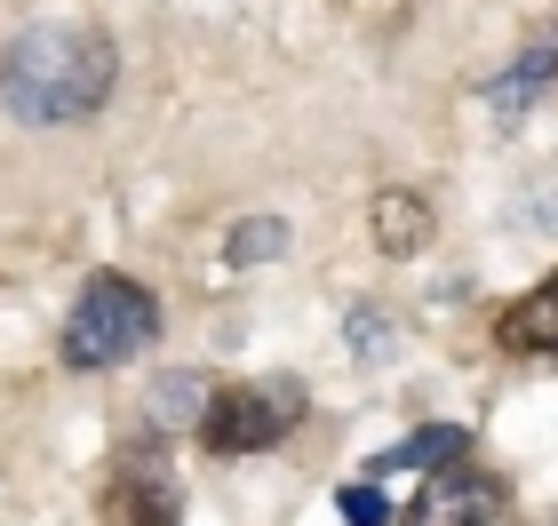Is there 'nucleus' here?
<instances>
[{"label": "nucleus", "mask_w": 558, "mask_h": 526, "mask_svg": "<svg viewBox=\"0 0 558 526\" xmlns=\"http://www.w3.org/2000/svg\"><path fill=\"white\" fill-rule=\"evenodd\" d=\"M96 526H184V479L160 463V439L151 447H120Z\"/></svg>", "instance_id": "obj_4"}, {"label": "nucleus", "mask_w": 558, "mask_h": 526, "mask_svg": "<svg viewBox=\"0 0 558 526\" xmlns=\"http://www.w3.org/2000/svg\"><path fill=\"white\" fill-rule=\"evenodd\" d=\"M151 335H160V295L144 280H129V271H88L72 311H64L57 351H64L72 375H112L136 351H151Z\"/></svg>", "instance_id": "obj_2"}, {"label": "nucleus", "mask_w": 558, "mask_h": 526, "mask_svg": "<svg viewBox=\"0 0 558 526\" xmlns=\"http://www.w3.org/2000/svg\"><path fill=\"white\" fill-rule=\"evenodd\" d=\"M454 463H471V431L463 423H415L408 439H391L384 455L367 463V479H399V470L430 479V470H454Z\"/></svg>", "instance_id": "obj_9"}, {"label": "nucleus", "mask_w": 558, "mask_h": 526, "mask_svg": "<svg viewBox=\"0 0 558 526\" xmlns=\"http://www.w3.org/2000/svg\"><path fill=\"white\" fill-rule=\"evenodd\" d=\"M550 81H558V24H543V33H535V40H526L519 57L487 81L495 120H502V129H519V120L535 112V96H550Z\"/></svg>", "instance_id": "obj_6"}, {"label": "nucleus", "mask_w": 558, "mask_h": 526, "mask_svg": "<svg viewBox=\"0 0 558 526\" xmlns=\"http://www.w3.org/2000/svg\"><path fill=\"white\" fill-rule=\"evenodd\" d=\"M495 343L511 351V359H558V271L495 311Z\"/></svg>", "instance_id": "obj_7"}, {"label": "nucleus", "mask_w": 558, "mask_h": 526, "mask_svg": "<svg viewBox=\"0 0 558 526\" xmlns=\"http://www.w3.org/2000/svg\"><path fill=\"white\" fill-rule=\"evenodd\" d=\"M271 256H288V223H279V216H240L232 240H223V264H232V271H256V264H271Z\"/></svg>", "instance_id": "obj_11"}, {"label": "nucleus", "mask_w": 558, "mask_h": 526, "mask_svg": "<svg viewBox=\"0 0 558 526\" xmlns=\"http://www.w3.org/2000/svg\"><path fill=\"white\" fill-rule=\"evenodd\" d=\"M336 518L343 526H399V503L384 494V479H351V487H336Z\"/></svg>", "instance_id": "obj_12"}, {"label": "nucleus", "mask_w": 558, "mask_h": 526, "mask_svg": "<svg viewBox=\"0 0 558 526\" xmlns=\"http://www.w3.org/2000/svg\"><path fill=\"white\" fill-rule=\"evenodd\" d=\"M312 415V391L295 383V375H256V383H216L208 415H199V447H208L216 463H240V455H264L295 431V423Z\"/></svg>", "instance_id": "obj_3"}, {"label": "nucleus", "mask_w": 558, "mask_h": 526, "mask_svg": "<svg viewBox=\"0 0 558 526\" xmlns=\"http://www.w3.org/2000/svg\"><path fill=\"white\" fill-rule=\"evenodd\" d=\"M367 232H375V247H384L391 264H408V256H423V247H430L439 216H430V199H423L415 184H384V192L367 199Z\"/></svg>", "instance_id": "obj_8"}, {"label": "nucleus", "mask_w": 558, "mask_h": 526, "mask_svg": "<svg viewBox=\"0 0 558 526\" xmlns=\"http://www.w3.org/2000/svg\"><path fill=\"white\" fill-rule=\"evenodd\" d=\"M208 399H216V383H208L199 367H168L160 383H151V399H144V423H151V439H168V431H199Z\"/></svg>", "instance_id": "obj_10"}, {"label": "nucleus", "mask_w": 558, "mask_h": 526, "mask_svg": "<svg viewBox=\"0 0 558 526\" xmlns=\"http://www.w3.org/2000/svg\"><path fill=\"white\" fill-rule=\"evenodd\" d=\"M120 48L88 16H40L0 40V112L16 129H81L112 105Z\"/></svg>", "instance_id": "obj_1"}, {"label": "nucleus", "mask_w": 558, "mask_h": 526, "mask_svg": "<svg viewBox=\"0 0 558 526\" xmlns=\"http://www.w3.org/2000/svg\"><path fill=\"white\" fill-rule=\"evenodd\" d=\"M502 511H511V487L478 463H454V470H430L423 494L399 511V526H495Z\"/></svg>", "instance_id": "obj_5"}, {"label": "nucleus", "mask_w": 558, "mask_h": 526, "mask_svg": "<svg viewBox=\"0 0 558 526\" xmlns=\"http://www.w3.org/2000/svg\"><path fill=\"white\" fill-rule=\"evenodd\" d=\"M343 335H351V351H360L367 367H375V359H391V351H399V335H391V311H384V304H351Z\"/></svg>", "instance_id": "obj_13"}]
</instances>
